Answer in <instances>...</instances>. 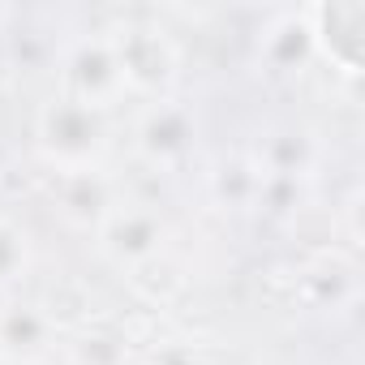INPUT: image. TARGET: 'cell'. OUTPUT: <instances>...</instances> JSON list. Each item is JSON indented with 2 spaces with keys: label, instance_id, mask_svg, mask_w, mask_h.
<instances>
[{
  "label": "cell",
  "instance_id": "obj_1",
  "mask_svg": "<svg viewBox=\"0 0 365 365\" xmlns=\"http://www.w3.org/2000/svg\"><path fill=\"white\" fill-rule=\"evenodd\" d=\"M108 146H112V120L99 108L52 95L35 116V150L56 176L103 168Z\"/></svg>",
  "mask_w": 365,
  "mask_h": 365
},
{
  "label": "cell",
  "instance_id": "obj_2",
  "mask_svg": "<svg viewBox=\"0 0 365 365\" xmlns=\"http://www.w3.org/2000/svg\"><path fill=\"white\" fill-rule=\"evenodd\" d=\"M125 82V95H142V99H168L176 78H180V48L176 39L146 18H129L112 31H103Z\"/></svg>",
  "mask_w": 365,
  "mask_h": 365
},
{
  "label": "cell",
  "instance_id": "obj_3",
  "mask_svg": "<svg viewBox=\"0 0 365 365\" xmlns=\"http://www.w3.org/2000/svg\"><path fill=\"white\" fill-rule=\"evenodd\" d=\"M56 73H61V95L78 99L86 108L112 112L125 99V82L112 56L108 35H78L56 52Z\"/></svg>",
  "mask_w": 365,
  "mask_h": 365
},
{
  "label": "cell",
  "instance_id": "obj_4",
  "mask_svg": "<svg viewBox=\"0 0 365 365\" xmlns=\"http://www.w3.org/2000/svg\"><path fill=\"white\" fill-rule=\"evenodd\" d=\"M198 150V116L180 99H155L133 120V155L155 172L185 168Z\"/></svg>",
  "mask_w": 365,
  "mask_h": 365
},
{
  "label": "cell",
  "instance_id": "obj_5",
  "mask_svg": "<svg viewBox=\"0 0 365 365\" xmlns=\"http://www.w3.org/2000/svg\"><path fill=\"white\" fill-rule=\"evenodd\" d=\"M91 237H95V250L112 267L142 271L168 250V220L150 202H120Z\"/></svg>",
  "mask_w": 365,
  "mask_h": 365
},
{
  "label": "cell",
  "instance_id": "obj_6",
  "mask_svg": "<svg viewBox=\"0 0 365 365\" xmlns=\"http://www.w3.org/2000/svg\"><path fill=\"white\" fill-rule=\"evenodd\" d=\"M309 31H314V52L331 61L344 78L361 73L365 61V5L361 0H322V5H305Z\"/></svg>",
  "mask_w": 365,
  "mask_h": 365
},
{
  "label": "cell",
  "instance_id": "obj_7",
  "mask_svg": "<svg viewBox=\"0 0 365 365\" xmlns=\"http://www.w3.org/2000/svg\"><path fill=\"white\" fill-rule=\"evenodd\" d=\"M61 327L35 301L0 305V365H43L56 352Z\"/></svg>",
  "mask_w": 365,
  "mask_h": 365
},
{
  "label": "cell",
  "instance_id": "obj_8",
  "mask_svg": "<svg viewBox=\"0 0 365 365\" xmlns=\"http://www.w3.org/2000/svg\"><path fill=\"white\" fill-rule=\"evenodd\" d=\"M120 190L116 180L103 172V168H91V172H61L52 180V207L56 215L69 224V228H82V232H95L116 207H120Z\"/></svg>",
  "mask_w": 365,
  "mask_h": 365
},
{
  "label": "cell",
  "instance_id": "obj_9",
  "mask_svg": "<svg viewBox=\"0 0 365 365\" xmlns=\"http://www.w3.org/2000/svg\"><path fill=\"white\" fill-rule=\"evenodd\" d=\"M314 31L305 9H284L275 14L262 35H258V69L267 78H297L305 73V65L314 61Z\"/></svg>",
  "mask_w": 365,
  "mask_h": 365
},
{
  "label": "cell",
  "instance_id": "obj_10",
  "mask_svg": "<svg viewBox=\"0 0 365 365\" xmlns=\"http://www.w3.org/2000/svg\"><path fill=\"white\" fill-rule=\"evenodd\" d=\"M318 138L305 129V125H279L271 129L258 150H254V163L262 168L267 180H292V185H309V176L318 168Z\"/></svg>",
  "mask_w": 365,
  "mask_h": 365
},
{
  "label": "cell",
  "instance_id": "obj_11",
  "mask_svg": "<svg viewBox=\"0 0 365 365\" xmlns=\"http://www.w3.org/2000/svg\"><path fill=\"white\" fill-rule=\"evenodd\" d=\"M207 194L220 211H258L262 168L254 163V155H224L207 172Z\"/></svg>",
  "mask_w": 365,
  "mask_h": 365
},
{
  "label": "cell",
  "instance_id": "obj_12",
  "mask_svg": "<svg viewBox=\"0 0 365 365\" xmlns=\"http://www.w3.org/2000/svg\"><path fill=\"white\" fill-rule=\"evenodd\" d=\"M301 284H305V292L318 309H344V305L356 301V267H352V258H344L335 250L322 254L318 262H309Z\"/></svg>",
  "mask_w": 365,
  "mask_h": 365
},
{
  "label": "cell",
  "instance_id": "obj_13",
  "mask_svg": "<svg viewBox=\"0 0 365 365\" xmlns=\"http://www.w3.org/2000/svg\"><path fill=\"white\" fill-rule=\"evenodd\" d=\"M65 356L69 365H133V348H129V335L112 322H95V327H82L69 344H65Z\"/></svg>",
  "mask_w": 365,
  "mask_h": 365
},
{
  "label": "cell",
  "instance_id": "obj_14",
  "mask_svg": "<svg viewBox=\"0 0 365 365\" xmlns=\"http://www.w3.org/2000/svg\"><path fill=\"white\" fill-rule=\"evenodd\" d=\"M31 267H35V241H31V232L18 220L0 215V292L18 288L31 275Z\"/></svg>",
  "mask_w": 365,
  "mask_h": 365
},
{
  "label": "cell",
  "instance_id": "obj_15",
  "mask_svg": "<svg viewBox=\"0 0 365 365\" xmlns=\"http://www.w3.org/2000/svg\"><path fill=\"white\" fill-rule=\"evenodd\" d=\"M150 365H207V361H202L194 348H180V344H176V348H163Z\"/></svg>",
  "mask_w": 365,
  "mask_h": 365
},
{
  "label": "cell",
  "instance_id": "obj_16",
  "mask_svg": "<svg viewBox=\"0 0 365 365\" xmlns=\"http://www.w3.org/2000/svg\"><path fill=\"white\" fill-rule=\"evenodd\" d=\"M43 365H48V361H43Z\"/></svg>",
  "mask_w": 365,
  "mask_h": 365
}]
</instances>
